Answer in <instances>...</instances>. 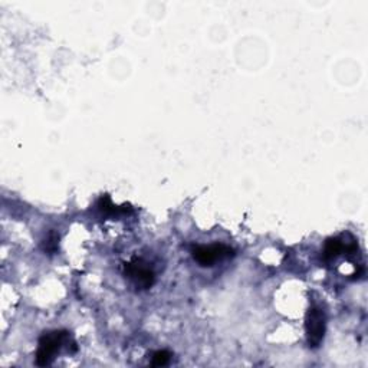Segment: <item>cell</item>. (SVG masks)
I'll use <instances>...</instances> for the list:
<instances>
[{"label": "cell", "mask_w": 368, "mask_h": 368, "mask_svg": "<svg viewBox=\"0 0 368 368\" xmlns=\"http://www.w3.org/2000/svg\"><path fill=\"white\" fill-rule=\"evenodd\" d=\"M124 275L131 280V284L141 291L150 289L156 282V273L143 257H133L131 261L124 264Z\"/></svg>", "instance_id": "cell-2"}, {"label": "cell", "mask_w": 368, "mask_h": 368, "mask_svg": "<svg viewBox=\"0 0 368 368\" xmlns=\"http://www.w3.org/2000/svg\"><path fill=\"white\" fill-rule=\"evenodd\" d=\"M63 345L68 347L77 349V342L71 338V333L59 330V331H49L45 333L38 342V350H36V364L39 367H47L54 362L56 355L63 349Z\"/></svg>", "instance_id": "cell-1"}, {"label": "cell", "mask_w": 368, "mask_h": 368, "mask_svg": "<svg viewBox=\"0 0 368 368\" xmlns=\"http://www.w3.org/2000/svg\"><path fill=\"white\" fill-rule=\"evenodd\" d=\"M58 245H59V236L54 232L49 233V236L45 239V242H43V250H45V253L48 255H54L56 253L58 250Z\"/></svg>", "instance_id": "cell-7"}, {"label": "cell", "mask_w": 368, "mask_h": 368, "mask_svg": "<svg viewBox=\"0 0 368 368\" xmlns=\"http://www.w3.org/2000/svg\"><path fill=\"white\" fill-rule=\"evenodd\" d=\"M171 360V353L167 350H161V351H156L153 354V358H151V365L153 367H164L170 362Z\"/></svg>", "instance_id": "cell-8"}, {"label": "cell", "mask_w": 368, "mask_h": 368, "mask_svg": "<svg viewBox=\"0 0 368 368\" xmlns=\"http://www.w3.org/2000/svg\"><path fill=\"white\" fill-rule=\"evenodd\" d=\"M355 250L357 242L354 239L351 242H344L341 237H333V239L327 241L326 248H323V259L331 261V259H335L342 253H354Z\"/></svg>", "instance_id": "cell-5"}, {"label": "cell", "mask_w": 368, "mask_h": 368, "mask_svg": "<svg viewBox=\"0 0 368 368\" xmlns=\"http://www.w3.org/2000/svg\"><path fill=\"white\" fill-rule=\"evenodd\" d=\"M326 314L319 308H310L305 315V333L310 349H318L326 337Z\"/></svg>", "instance_id": "cell-3"}, {"label": "cell", "mask_w": 368, "mask_h": 368, "mask_svg": "<svg viewBox=\"0 0 368 368\" xmlns=\"http://www.w3.org/2000/svg\"><path fill=\"white\" fill-rule=\"evenodd\" d=\"M191 255L194 257V261L200 264L202 266H213L216 262L233 257L234 250L223 243H214L209 246H194L191 249Z\"/></svg>", "instance_id": "cell-4"}, {"label": "cell", "mask_w": 368, "mask_h": 368, "mask_svg": "<svg viewBox=\"0 0 368 368\" xmlns=\"http://www.w3.org/2000/svg\"><path fill=\"white\" fill-rule=\"evenodd\" d=\"M97 209L104 216H108V218H118V216H121V214L133 211V209L129 207V206H121V207L115 206L111 202V198L108 196V194H104V196L99 198V200L97 202Z\"/></svg>", "instance_id": "cell-6"}]
</instances>
